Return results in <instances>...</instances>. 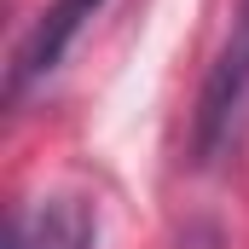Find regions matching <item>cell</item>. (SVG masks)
Returning <instances> with one entry per match:
<instances>
[{
	"mask_svg": "<svg viewBox=\"0 0 249 249\" xmlns=\"http://www.w3.org/2000/svg\"><path fill=\"white\" fill-rule=\"evenodd\" d=\"M99 244V214L75 191L29 197L12 214V249H93Z\"/></svg>",
	"mask_w": 249,
	"mask_h": 249,
	"instance_id": "3",
	"label": "cell"
},
{
	"mask_svg": "<svg viewBox=\"0 0 249 249\" xmlns=\"http://www.w3.org/2000/svg\"><path fill=\"white\" fill-rule=\"evenodd\" d=\"M249 122V0H238L232 12V29L220 41V53L203 75V93H197V116H191V157L209 168L220 157L238 151Z\"/></svg>",
	"mask_w": 249,
	"mask_h": 249,
	"instance_id": "1",
	"label": "cell"
},
{
	"mask_svg": "<svg viewBox=\"0 0 249 249\" xmlns=\"http://www.w3.org/2000/svg\"><path fill=\"white\" fill-rule=\"evenodd\" d=\"M174 249H226V232H220V220H186V232L174 238Z\"/></svg>",
	"mask_w": 249,
	"mask_h": 249,
	"instance_id": "4",
	"label": "cell"
},
{
	"mask_svg": "<svg viewBox=\"0 0 249 249\" xmlns=\"http://www.w3.org/2000/svg\"><path fill=\"white\" fill-rule=\"evenodd\" d=\"M99 12H105V0H53V6L35 18L29 41L18 47V64H12V99L29 93L35 81H47V75L64 64V53L75 47V35H81Z\"/></svg>",
	"mask_w": 249,
	"mask_h": 249,
	"instance_id": "2",
	"label": "cell"
}]
</instances>
